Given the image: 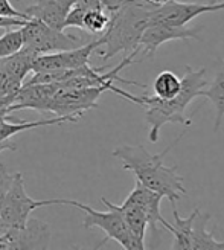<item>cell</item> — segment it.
<instances>
[{
  "instance_id": "10",
  "label": "cell",
  "mask_w": 224,
  "mask_h": 250,
  "mask_svg": "<svg viewBox=\"0 0 224 250\" xmlns=\"http://www.w3.org/2000/svg\"><path fill=\"white\" fill-rule=\"evenodd\" d=\"M51 244V229L47 223L29 218L23 228H9L0 233V250L47 249Z\"/></svg>"
},
{
  "instance_id": "5",
  "label": "cell",
  "mask_w": 224,
  "mask_h": 250,
  "mask_svg": "<svg viewBox=\"0 0 224 250\" xmlns=\"http://www.w3.org/2000/svg\"><path fill=\"white\" fill-rule=\"evenodd\" d=\"M20 31L23 37V47H26L35 55L67 51V49L78 47V43L81 42L80 37L69 35L60 29H54L34 17L26 20Z\"/></svg>"
},
{
  "instance_id": "17",
  "label": "cell",
  "mask_w": 224,
  "mask_h": 250,
  "mask_svg": "<svg viewBox=\"0 0 224 250\" xmlns=\"http://www.w3.org/2000/svg\"><path fill=\"white\" fill-rule=\"evenodd\" d=\"M210 220V215L207 212L198 215L194 220L192 224V236H191V250H224V241L215 240V229L212 232H207L206 226Z\"/></svg>"
},
{
  "instance_id": "28",
  "label": "cell",
  "mask_w": 224,
  "mask_h": 250,
  "mask_svg": "<svg viewBox=\"0 0 224 250\" xmlns=\"http://www.w3.org/2000/svg\"><path fill=\"white\" fill-rule=\"evenodd\" d=\"M75 6H78L84 11H89V9H102L101 5V0H77L75 2Z\"/></svg>"
},
{
  "instance_id": "3",
  "label": "cell",
  "mask_w": 224,
  "mask_h": 250,
  "mask_svg": "<svg viewBox=\"0 0 224 250\" xmlns=\"http://www.w3.org/2000/svg\"><path fill=\"white\" fill-rule=\"evenodd\" d=\"M154 6L143 0H128L121 9L113 12L110 17L108 28L104 32V51L98 55L102 60L113 58L119 52H130L139 49L141 37L148 26Z\"/></svg>"
},
{
  "instance_id": "2",
  "label": "cell",
  "mask_w": 224,
  "mask_h": 250,
  "mask_svg": "<svg viewBox=\"0 0 224 250\" xmlns=\"http://www.w3.org/2000/svg\"><path fill=\"white\" fill-rule=\"evenodd\" d=\"M206 69H192L191 66H186L184 75L182 80L180 92L171 99H162L156 95H142L136 96L125 90H122L121 96L127 98L134 104H138L146 110L145 121L149 124V142L156 144L159 141L160 128L166 122L182 124L184 127H191L192 118H186L184 110L189 105L194 98L202 96V92L207 87Z\"/></svg>"
},
{
  "instance_id": "29",
  "label": "cell",
  "mask_w": 224,
  "mask_h": 250,
  "mask_svg": "<svg viewBox=\"0 0 224 250\" xmlns=\"http://www.w3.org/2000/svg\"><path fill=\"white\" fill-rule=\"evenodd\" d=\"M143 2H146V3H149V5H153L154 8H159V6H162V5H166V3H169V2H174V0H143Z\"/></svg>"
},
{
  "instance_id": "23",
  "label": "cell",
  "mask_w": 224,
  "mask_h": 250,
  "mask_svg": "<svg viewBox=\"0 0 224 250\" xmlns=\"http://www.w3.org/2000/svg\"><path fill=\"white\" fill-rule=\"evenodd\" d=\"M23 47V37L20 29H8L0 37V58L14 54Z\"/></svg>"
},
{
  "instance_id": "22",
  "label": "cell",
  "mask_w": 224,
  "mask_h": 250,
  "mask_svg": "<svg viewBox=\"0 0 224 250\" xmlns=\"http://www.w3.org/2000/svg\"><path fill=\"white\" fill-rule=\"evenodd\" d=\"M110 23V16L105 14L104 9H89L84 14V31L90 34L105 32Z\"/></svg>"
},
{
  "instance_id": "31",
  "label": "cell",
  "mask_w": 224,
  "mask_h": 250,
  "mask_svg": "<svg viewBox=\"0 0 224 250\" xmlns=\"http://www.w3.org/2000/svg\"><path fill=\"white\" fill-rule=\"evenodd\" d=\"M6 229H9V228L6 226V223H5V221H3L2 218H0V233H3V232H5Z\"/></svg>"
},
{
  "instance_id": "8",
  "label": "cell",
  "mask_w": 224,
  "mask_h": 250,
  "mask_svg": "<svg viewBox=\"0 0 224 250\" xmlns=\"http://www.w3.org/2000/svg\"><path fill=\"white\" fill-rule=\"evenodd\" d=\"M101 46H104V37L87 44L67 49V51L35 55L32 61V72H54V70L78 69L81 66L89 64L92 54L96 52Z\"/></svg>"
},
{
  "instance_id": "32",
  "label": "cell",
  "mask_w": 224,
  "mask_h": 250,
  "mask_svg": "<svg viewBox=\"0 0 224 250\" xmlns=\"http://www.w3.org/2000/svg\"><path fill=\"white\" fill-rule=\"evenodd\" d=\"M217 2H221V0H209V3H217Z\"/></svg>"
},
{
  "instance_id": "33",
  "label": "cell",
  "mask_w": 224,
  "mask_h": 250,
  "mask_svg": "<svg viewBox=\"0 0 224 250\" xmlns=\"http://www.w3.org/2000/svg\"><path fill=\"white\" fill-rule=\"evenodd\" d=\"M0 118H2V115H0Z\"/></svg>"
},
{
  "instance_id": "1",
  "label": "cell",
  "mask_w": 224,
  "mask_h": 250,
  "mask_svg": "<svg viewBox=\"0 0 224 250\" xmlns=\"http://www.w3.org/2000/svg\"><path fill=\"white\" fill-rule=\"evenodd\" d=\"M188 133V130L182 131L163 151L159 154H151L146 151L143 145H121L113 149V156L121 159L123 169L134 172L136 180L142 183L145 188L157 192L162 197L169 200L171 206H176V202L186 194V188L183 186V177L179 176V165L166 167L163 164V157L176 146L182 137Z\"/></svg>"
},
{
  "instance_id": "15",
  "label": "cell",
  "mask_w": 224,
  "mask_h": 250,
  "mask_svg": "<svg viewBox=\"0 0 224 250\" xmlns=\"http://www.w3.org/2000/svg\"><path fill=\"white\" fill-rule=\"evenodd\" d=\"M11 116H2L0 118V144L11 141V137H14L16 134L21 131H28L37 127H47V125H61L64 122H77L73 118L69 116H55V118H49V119H40V121H9Z\"/></svg>"
},
{
  "instance_id": "20",
  "label": "cell",
  "mask_w": 224,
  "mask_h": 250,
  "mask_svg": "<svg viewBox=\"0 0 224 250\" xmlns=\"http://www.w3.org/2000/svg\"><path fill=\"white\" fill-rule=\"evenodd\" d=\"M182 80L171 70L160 72L153 83V95L162 99H171L180 92Z\"/></svg>"
},
{
  "instance_id": "11",
  "label": "cell",
  "mask_w": 224,
  "mask_h": 250,
  "mask_svg": "<svg viewBox=\"0 0 224 250\" xmlns=\"http://www.w3.org/2000/svg\"><path fill=\"white\" fill-rule=\"evenodd\" d=\"M224 9V0L217 3H179V2H169L166 5H162L159 8H154L151 12V19L156 21H163L169 24H176V26H184L195 17L206 14V12H214Z\"/></svg>"
},
{
  "instance_id": "7",
  "label": "cell",
  "mask_w": 224,
  "mask_h": 250,
  "mask_svg": "<svg viewBox=\"0 0 224 250\" xmlns=\"http://www.w3.org/2000/svg\"><path fill=\"white\" fill-rule=\"evenodd\" d=\"M105 90L102 87H80V89H61L51 98L46 113L55 116H69L78 121L85 111L98 107V99Z\"/></svg>"
},
{
  "instance_id": "21",
  "label": "cell",
  "mask_w": 224,
  "mask_h": 250,
  "mask_svg": "<svg viewBox=\"0 0 224 250\" xmlns=\"http://www.w3.org/2000/svg\"><path fill=\"white\" fill-rule=\"evenodd\" d=\"M21 81L0 72V115L2 116L9 115V108L14 103L19 90L21 89Z\"/></svg>"
},
{
  "instance_id": "19",
  "label": "cell",
  "mask_w": 224,
  "mask_h": 250,
  "mask_svg": "<svg viewBox=\"0 0 224 250\" xmlns=\"http://www.w3.org/2000/svg\"><path fill=\"white\" fill-rule=\"evenodd\" d=\"M116 208L122 214L123 221L127 223V226H128V229L133 233L134 238H138L139 241L143 243L145 233L148 229V218H146L145 210L139 205H136L134 202H131V200H128V198H125V202H123L122 205H116Z\"/></svg>"
},
{
  "instance_id": "4",
  "label": "cell",
  "mask_w": 224,
  "mask_h": 250,
  "mask_svg": "<svg viewBox=\"0 0 224 250\" xmlns=\"http://www.w3.org/2000/svg\"><path fill=\"white\" fill-rule=\"evenodd\" d=\"M102 203L108 208L107 212H99L95 210L92 206L80 203L77 200H63V205H69L73 208L81 209L85 218H84V228L90 229V228H99L101 230H104L105 233V240L101 243H107L108 240H115L116 243H119L123 249L128 250H143L145 249V243L139 241L138 238H134L133 233L130 232L127 223L123 221L122 214L118 210L116 205L111 203L110 200H107L105 197L101 198Z\"/></svg>"
},
{
  "instance_id": "16",
  "label": "cell",
  "mask_w": 224,
  "mask_h": 250,
  "mask_svg": "<svg viewBox=\"0 0 224 250\" xmlns=\"http://www.w3.org/2000/svg\"><path fill=\"white\" fill-rule=\"evenodd\" d=\"M34 58H35L34 52L28 51L26 47H21L20 51L0 58V72H3L9 75V77L23 83L24 78L28 77V73L32 72Z\"/></svg>"
},
{
  "instance_id": "13",
  "label": "cell",
  "mask_w": 224,
  "mask_h": 250,
  "mask_svg": "<svg viewBox=\"0 0 224 250\" xmlns=\"http://www.w3.org/2000/svg\"><path fill=\"white\" fill-rule=\"evenodd\" d=\"M67 11L69 9L60 5L57 0H34V5H31L24 12L29 17L41 20L47 26L64 31V20Z\"/></svg>"
},
{
  "instance_id": "18",
  "label": "cell",
  "mask_w": 224,
  "mask_h": 250,
  "mask_svg": "<svg viewBox=\"0 0 224 250\" xmlns=\"http://www.w3.org/2000/svg\"><path fill=\"white\" fill-rule=\"evenodd\" d=\"M200 209H194L192 214L188 218H182L176 206L172 208V217H174V224H171L169 232L174 236V241L171 244L172 250H189L191 249V236H192V224L195 217L198 215Z\"/></svg>"
},
{
  "instance_id": "27",
  "label": "cell",
  "mask_w": 224,
  "mask_h": 250,
  "mask_svg": "<svg viewBox=\"0 0 224 250\" xmlns=\"http://www.w3.org/2000/svg\"><path fill=\"white\" fill-rule=\"evenodd\" d=\"M127 2L128 0H101V5H102V9H105L110 14H113V12L121 9Z\"/></svg>"
},
{
  "instance_id": "25",
  "label": "cell",
  "mask_w": 224,
  "mask_h": 250,
  "mask_svg": "<svg viewBox=\"0 0 224 250\" xmlns=\"http://www.w3.org/2000/svg\"><path fill=\"white\" fill-rule=\"evenodd\" d=\"M0 17H8V19H21V20H29L31 17L26 12L17 11L11 5L9 0H0Z\"/></svg>"
},
{
  "instance_id": "26",
  "label": "cell",
  "mask_w": 224,
  "mask_h": 250,
  "mask_svg": "<svg viewBox=\"0 0 224 250\" xmlns=\"http://www.w3.org/2000/svg\"><path fill=\"white\" fill-rule=\"evenodd\" d=\"M12 182H14V174H9L5 165L0 164V208H2V203L9 191Z\"/></svg>"
},
{
  "instance_id": "12",
  "label": "cell",
  "mask_w": 224,
  "mask_h": 250,
  "mask_svg": "<svg viewBox=\"0 0 224 250\" xmlns=\"http://www.w3.org/2000/svg\"><path fill=\"white\" fill-rule=\"evenodd\" d=\"M127 198L134 202L136 205H139L145 210L146 218H148V226L151 228L153 233H157L159 224H162L166 230L171 229V224L160 214V202H162V198H163L162 195H159L157 192L151 189H148V188H145L142 183L136 180L133 191L130 192Z\"/></svg>"
},
{
  "instance_id": "30",
  "label": "cell",
  "mask_w": 224,
  "mask_h": 250,
  "mask_svg": "<svg viewBox=\"0 0 224 250\" xmlns=\"http://www.w3.org/2000/svg\"><path fill=\"white\" fill-rule=\"evenodd\" d=\"M57 2H58L60 5H63L64 8L70 9V8L75 5V2H77V0H57Z\"/></svg>"
},
{
  "instance_id": "14",
  "label": "cell",
  "mask_w": 224,
  "mask_h": 250,
  "mask_svg": "<svg viewBox=\"0 0 224 250\" xmlns=\"http://www.w3.org/2000/svg\"><path fill=\"white\" fill-rule=\"evenodd\" d=\"M202 96L207 98L215 107V122L214 131L217 133L224 119V60L217 57L215 58V73L214 81L207 84L206 89L202 92Z\"/></svg>"
},
{
  "instance_id": "6",
  "label": "cell",
  "mask_w": 224,
  "mask_h": 250,
  "mask_svg": "<svg viewBox=\"0 0 224 250\" xmlns=\"http://www.w3.org/2000/svg\"><path fill=\"white\" fill-rule=\"evenodd\" d=\"M52 205H63L61 198L54 200H34L28 195L26 188H24L23 174H14V182H12L9 191L3 200L2 208H0V218H2L8 228H23L29 220L31 212L41 206H52Z\"/></svg>"
},
{
  "instance_id": "9",
  "label": "cell",
  "mask_w": 224,
  "mask_h": 250,
  "mask_svg": "<svg viewBox=\"0 0 224 250\" xmlns=\"http://www.w3.org/2000/svg\"><path fill=\"white\" fill-rule=\"evenodd\" d=\"M203 26L197 28H188L184 26H176V24H169L163 21H156L149 20L148 26L145 28L141 42H139V49H142L143 57H153L157 49L171 40H197L202 42L200 32L203 31Z\"/></svg>"
},
{
  "instance_id": "24",
  "label": "cell",
  "mask_w": 224,
  "mask_h": 250,
  "mask_svg": "<svg viewBox=\"0 0 224 250\" xmlns=\"http://www.w3.org/2000/svg\"><path fill=\"white\" fill-rule=\"evenodd\" d=\"M84 14L85 11L78 8V6H72L67 11V16L64 20V29L67 28H77V29H82L84 31Z\"/></svg>"
}]
</instances>
